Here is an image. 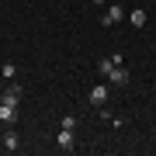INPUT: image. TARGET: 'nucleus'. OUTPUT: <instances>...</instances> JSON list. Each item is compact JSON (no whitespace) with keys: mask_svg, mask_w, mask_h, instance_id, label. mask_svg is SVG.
Segmentation results:
<instances>
[{"mask_svg":"<svg viewBox=\"0 0 156 156\" xmlns=\"http://www.w3.org/2000/svg\"><path fill=\"white\" fill-rule=\"evenodd\" d=\"M4 149L7 153H17V149H21V139H17V132H14L11 125H7V132H4Z\"/></svg>","mask_w":156,"mask_h":156,"instance_id":"7","label":"nucleus"},{"mask_svg":"<svg viewBox=\"0 0 156 156\" xmlns=\"http://www.w3.org/2000/svg\"><path fill=\"white\" fill-rule=\"evenodd\" d=\"M0 73H4L7 80H14V76H17V66H14V62H4V66H0Z\"/></svg>","mask_w":156,"mask_h":156,"instance_id":"10","label":"nucleus"},{"mask_svg":"<svg viewBox=\"0 0 156 156\" xmlns=\"http://www.w3.org/2000/svg\"><path fill=\"white\" fill-rule=\"evenodd\" d=\"M56 142H59V149H73V128H59Z\"/></svg>","mask_w":156,"mask_h":156,"instance_id":"9","label":"nucleus"},{"mask_svg":"<svg viewBox=\"0 0 156 156\" xmlns=\"http://www.w3.org/2000/svg\"><path fill=\"white\" fill-rule=\"evenodd\" d=\"M0 104H11V108H17V104H21V87H17V83L4 87V90H0Z\"/></svg>","mask_w":156,"mask_h":156,"instance_id":"2","label":"nucleus"},{"mask_svg":"<svg viewBox=\"0 0 156 156\" xmlns=\"http://www.w3.org/2000/svg\"><path fill=\"white\" fill-rule=\"evenodd\" d=\"M125 21V7L122 4H104V14H101V24L104 28H115V24Z\"/></svg>","mask_w":156,"mask_h":156,"instance_id":"1","label":"nucleus"},{"mask_svg":"<svg viewBox=\"0 0 156 156\" xmlns=\"http://www.w3.org/2000/svg\"><path fill=\"white\" fill-rule=\"evenodd\" d=\"M122 62H125V59H122V52H111L108 59H101V62H97V69H101V76H108V73H111L115 66H122Z\"/></svg>","mask_w":156,"mask_h":156,"instance_id":"4","label":"nucleus"},{"mask_svg":"<svg viewBox=\"0 0 156 156\" xmlns=\"http://www.w3.org/2000/svg\"><path fill=\"white\" fill-rule=\"evenodd\" d=\"M146 21H149V14H146L142 7H132V11H128V24H132V28H146Z\"/></svg>","mask_w":156,"mask_h":156,"instance_id":"6","label":"nucleus"},{"mask_svg":"<svg viewBox=\"0 0 156 156\" xmlns=\"http://www.w3.org/2000/svg\"><path fill=\"white\" fill-rule=\"evenodd\" d=\"M108 83H111V87H125L128 83V69L125 66H115L111 73H108Z\"/></svg>","mask_w":156,"mask_h":156,"instance_id":"5","label":"nucleus"},{"mask_svg":"<svg viewBox=\"0 0 156 156\" xmlns=\"http://www.w3.org/2000/svg\"><path fill=\"white\" fill-rule=\"evenodd\" d=\"M108 97H111V90H108L104 83H97V87H94V90L87 94V101H90L94 108H104V104H108Z\"/></svg>","mask_w":156,"mask_h":156,"instance_id":"3","label":"nucleus"},{"mask_svg":"<svg viewBox=\"0 0 156 156\" xmlns=\"http://www.w3.org/2000/svg\"><path fill=\"white\" fill-rule=\"evenodd\" d=\"M0 122H4V125H14V122H17V108L0 104Z\"/></svg>","mask_w":156,"mask_h":156,"instance_id":"8","label":"nucleus"},{"mask_svg":"<svg viewBox=\"0 0 156 156\" xmlns=\"http://www.w3.org/2000/svg\"><path fill=\"white\" fill-rule=\"evenodd\" d=\"M62 128H73V132H76V118H73V115H66V118H62Z\"/></svg>","mask_w":156,"mask_h":156,"instance_id":"11","label":"nucleus"},{"mask_svg":"<svg viewBox=\"0 0 156 156\" xmlns=\"http://www.w3.org/2000/svg\"><path fill=\"white\" fill-rule=\"evenodd\" d=\"M90 4H101V7H104V4H108V0H90Z\"/></svg>","mask_w":156,"mask_h":156,"instance_id":"12","label":"nucleus"},{"mask_svg":"<svg viewBox=\"0 0 156 156\" xmlns=\"http://www.w3.org/2000/svg\"><path fill=\"white\" fill-rule=\"evenodd\" d=\"M0 125H4V122H0Z\"/></svg>","mask_w":156,"mask_h":156,"instance_id":"13","label":"nucleus"}]
</instances>
